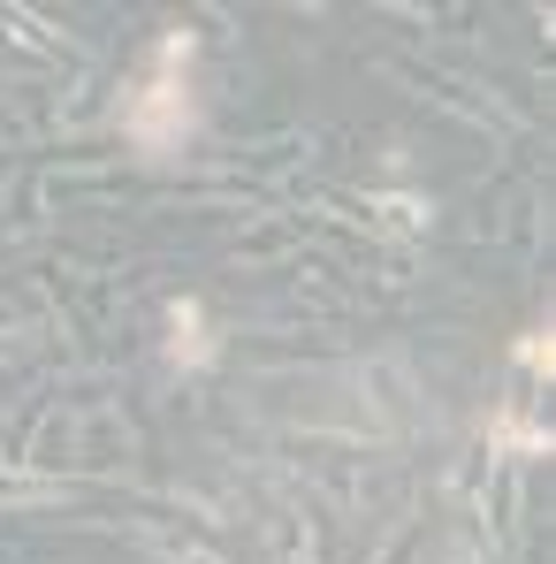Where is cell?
<instances>
[{
	"label": "cell",
	"mask_w": 556,
	"mask_h": 564,
	"mask_svg": "<svg viewBox=\"0 0 556 564\" xmlns=\"http://www.w3.org/2000/svg\"><path fill=\"white\" fill-rule=\"evenodd\" d=\"M367 206L381 214V221H396V229H427V221H435V206H427V198H412V191H373Z\"/></svg>",
	"instance_id": "cell-4"
},
{
	"label": "cell",
	"mask_w": 556,
	"mask_h": 564,
	"mask_svg": "<svg viewBox=\"0 0 556 564\" xmlns=\"http://www.w3.org/2000/svg\"><path fill=\"white\" fill-rule=\"evenodd\" d=\"M190 31H168L161 46H153V69H145V85L130 93L122 107V130L145 145V153H176L190 138V122H198V99H190Z\"/></svg>",
	"instance_id": "cell-1"
},
{
	"label": "cell",
	"mask_w": 556,
	"mask_h": 564,
	"mask_svg": "<svg viewBox=\"0 0 556 564\" xmlns=\"http://www.w3.org/2000/svg\"><path fill=\"white\" fill-rule=\"evenodd\" d=\"M549 359H556V344L542 336V328H534V336H519V367H526V375H549Z\"/></svg>",
	"instance_id": "cell-5"
},
{
	"label": "cell",
	"mask_w": 556,
	"mask_h": 564,
	"mask_svg": "<svg viewBox=\"0 0 556 564\" xmlns=\"http://www.w3.org/2000/svg\"><path fill=\"white\" fill-rule=\"evenodd\" d=\"M488 443H495V451H519V458H549V427H526L519 412L488 420Z\"/></svg>",
	"instance_id": "cell-3"
},
{
	"label": "cell",
	"mask_w": 556,
	"mask_h": 564,
	"mask_svg": "<svg viewBox=\"0 0 556 564\" xmlns=\"http://www.w3.org/2000/svg\"><path fill=\"white\" fill-rule=\"evenodd\" d=\"M168 359L176 367H214V328H206V305L198 297H176V313H168Z\"/></svg>",
	"instance_id": "cell-2"
}]
</instances>
